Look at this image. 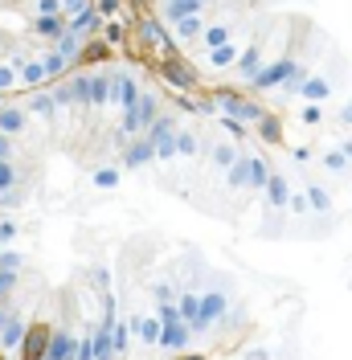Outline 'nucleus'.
<instances>
[{
  "label": "nucleus",
  "mask_w": 352,
  "mask_h": 360,
  "mask_svg": "<svg viewBox=\"0 0 352 360\" xmlns=\"http://www.w3.org/2000/svg\"><path fill=\"white\" fill-rule=\"evenodd\" d=\"M156 262L148 233H111L99 213H0V360L164 352L160 307L197 283Z\"/></svg>",
  "instance_id": "obj_1"
},
{
  "label": "nucleus",
  "mask_w": 352,
  "mask_h": 360,
  "mask_svg": "<svg viewBox=\"0 0 352 360\" xmlns=\"http://www.w3.org/2000/svg\"><path fill=\"white\" fill-rule=\"evenodd\" d=\"M164 107L144 70L111 58L0 98V213H99L152 164Z\"/></svg>",
  "instance_id": "obj_2"
},
{
  "label": "nucleus",
  "mask_w": 352,
  "mask_h": 360,
  "mask_svg": "<svg viewBox=\"0 0 352 360\" xmlns=\"http://www.w3.org/2000/svg\"><path fill=\"white\" fill-rule=\"evenodd\" d=\"M111 0H0V98L99 58Z\"/></svg>",
  "instance_id": "obj_3"
},
{
  "label": "nucleus",
  "mask_w": 352,
  "mask_h": 360,
  "mask_svg": "<svg viewBox=\"0 0 352 360\" xmlns=\"http://www.w3.org/2000/svg\"><path fill=\"white\" fill-rule=\"evenodd\" d=\"M250 160H254V156H238V164H230V168H225V184H230L234 193H242V188L254 184V168H250Z\"/></svg>",
  "instance_id": "obj_4"
},
{
  "label": "nucleus",
  "mask_w": 352,
  "mask_h": 360,
  "mask_svg": "<svg viewBox=\"0 0 352 360\" xmlns=\"http://www.w3.org/2000/svg\"><path fill=\"white\" fill-rule=\"evenodd\" d=\"M263 197H266V209H287V205H291V184H287V176H279V172H275Z\"/></svg>",
  "instance_id": "obj_5"
},
{
  "label": "nucleus",
  "mask_w": 352,
  "mask_h": 360,
  "mask_svg": "<svg viewBox=\"0 0 352 360\" xmlns=\"http://www.w3.org/2000/svg\"><path fill=\"white\" fill-rule=\"evenodd\" d=\"M254 131H258V139H263V143H283V123H279L275 115L258 119V123H254Z\"/></svg>",
  "instance_id": "obj_6"
},
{
  "label": "nucleus",
  "mask_w": 352,
  "mask_h": 360,
  "mask_svg": "<svg viewBox=\"0 0 352 360\" xmlns=\"http://www.w3.org/2000/svg\"><path fill=\"white\" fill-rule=\"evenodd\" d=\"M332 90H328V82H324V78H308V82H303V98H308V103H320V98H328Z\"/></svg>",
  "instance_id": "obj_7"
},
{
  "label": "nucleus",
  "mask_w": 352,
  "mask_h": 360,
  "mask_svg": "<svg viewBox=\"0 0 352 360\" xmlns=\"http://www.w3.org/2000/svg\"><path fill=\"white\" fill-rule=\"evenodd\" d=\"M308 201H311V213H332V193L328 188H308Z\"/></svg>",
  "instance_id": "obj_8"
},
{
  "label": "nucleus",
  "mask_w": 352,
  "mask_h": 360,
  "mask_svg": "<svg viewBox=\"0 0 352 360\" xmlns=\"http://www.w3.org/2000/svg\"><path fill=\"white\" fill-rule=\"evenodd\" d=\"M320 164H324L328 172H344V168H348V156H344V148H336V152H328Z\"/></svg>",
  "instance_id": "obj_9"
},
{
  "label": "nucleus",
  "mask_w": 352,
  "mask_h": 360,
  "mask_svg": "<svg viewBox=\"0 0 352 360\" xmlns=\"http://www.w3.org/2000/svg\"><path fill=\"white\" fill-rule=\"evenodd\" d=\"M287 209H291V213H299V217H303V213H308V209H311L308 193H291V205H287Z\"/></svg>",
  "instance_id": "obj_10"
},
{
  "label": "nucleus",
  "mask_w": 352,
  "mask_h": 360,
  "mask_svg": "<svg viewBox=\"0 0 352 360\" xmlns=\"http://www.w3.org/2000/svg\"><path fill=\"white\" fill-rule=\"evenodd\" d=\"M320 119H324V111H320V103H308V107H303V123H311V127H315Z\"/></svg>",
  "instance_id": "obj_11"
},
{
  "label": "nucleus",
  "mask_w": 352,
  "mask_h": 360,
  "mask_svg": "<svg viewBox=\"0 0 352 360\" xmlns=\"http://www.w3.org/2000/svg\"><path fill=\"white\" fill-rule=\"evenodd\" d=\"M340 123H348V127H352V103H344V107H340Z\"/></svg>",
  "instance_id": "obj_12"
},
{
  "label": "nucleus",
  "mask_w": 352,
  "mask_h": 360,
  "mask_svg": "<svg viewBox=\"0 0 352 360\" xmlns=\"http://www.w3.org/2000/svg\"><path fill=\"white\" fill-rule=\"evenodd\" d=\"M246 360H270V352H266V348H254V352H250Z\"/></svg>",
  "instance_id": "obj_13"
},
{
  "label": "nucleus",
  "mask_w": 352,
  "mask_h": 360,
  "mask_svg": "<svg viewBox=\"0 0 352 360\" xmlns=\"http://www.w3.org/2000/svg\"><path fill=\"white\" fill-rule=\"evenodd\" d=\"M340 148H344V156L352 160V139H344V143H340Z\"/></svg>",
  "instance_id": "obj_14"
}]
</instances>
